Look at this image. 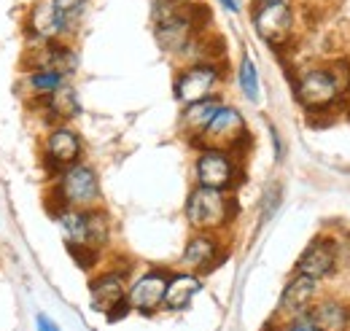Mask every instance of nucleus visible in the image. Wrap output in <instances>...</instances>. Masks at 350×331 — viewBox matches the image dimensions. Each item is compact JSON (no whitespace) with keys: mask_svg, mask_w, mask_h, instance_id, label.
Here are the masks:
<instances>
[{"mask_svg":"<svg viewBox=\"0 0 350 331\" xmlns=\"http://www.w3.org/2000/svg\"><path fill=\"white\" fill-rule=\"evenodd\" d=\"M219 68L216 62H197L191 68H186L178 81H175V97L189 105V103H200V100H208L213 94V89L219 86Z\"/></svg>","mask_w":350,"mask_h":331,"instance_id":"obj_8","label":"nucleus"},{"mask_svg":"<svg viewBox=\"0 0 350 331\" xmlns=\"http://www.w3.org/2000/svg\"><path fill=\"white\" fill-rule=\"evenodd\" d=\"M62 83H65V76L57 73V70H30L27 79H25V86L33 94V100H41L46 94L57 92Z\"/></svg>","mask_w":350,"mask_h":331,"instance_id":"obj_19","label":"nucleus"},{"mask_svg":"<svg viewBox=\"0 0 350 331\" xmlns=\"http://www.w3.org/2000/svg\"><path fill=\"white\" fill-rule=\"evenodd\" d=\"M315 283H318V280H312V278L297 272V278H294V280L286 286V291H283L280 313H286V315H305L310 302H312V296H315Z\"/></svg>","mask_w":350,"mask_h":331,"instance_id":"obj_13","label":"nucleus"},{"mask_svg":"<svg viewBox=\"0 0 350 331\" xmlns=\"http://www.w3.org/2000/svg\"><path fill=\"white\" fill-rule=\"evenodd\" d=\"M36 326H38V331H59L57 323H54L51 318H46V315H38V323H36Z\"/></svg>","mask_w":350,"mask_h":331,"instance_id":"obj_25","label":"nucleus"},{"mask_svg":"<svg viewBox=\"0 0 350 331\" xmlns=\"http://www.w3.org/2000/svg\"><path fill=\"white\" fill-rule=\"evenodd\" d=\"M36 103L44 108L46 114H49V119H54V122H68V119L79 116V100H76V92L68 83H62L57 92L46 94V97L36 100Z\"/></svg>","mask_w":350,"mask_h":331,"instance_id":"obj_18","label":"nucleus"},{"mask_svg":"<svg viewBox=\"0 0 350 331\" xmlns=\"http://www.w3.org/2000/svg\"><path fill=\"white\" fill-rule=\"evenodd\" d=\"M278 202H280V189H269L267 197H264V218H269L275 213Z\"/></svg>","mask_w":350,"mask_h":331,"instance_id":"obj_23","label":"nucleus"},{"mask_svg":"<svg viewBox=\"0 0 350 331\" xmlns=\"http://www.w3.org/2000/svg\"><path fill=\"white\" fill-rule=\"evenodd\" d=\"M54 215L65 207H92L100 200V183H97V175L94 170L87 165H70L59 172V181L54 186Z\"/></svg>","mask_w":350,"mask_h":331,"instance_id":"obj_1","label":"nucleus"},{"mask_svg":"<svg viewBox=\"0 0 350 331\" xmlns=\"http://www.w3.org/2000/svg\"><path fill=\"white\" fill-rule=\"evenodd\" d=\"M68 250H70V256L76 259V264H79L81 269H92V267L97 264V259H100V250L89 248V246H76V243H68Z\"/></svg>","mask_w":350,"mask_h":331,"instance_id":"obj_21","label":"nucleus"},{"mask_svg":"<svg viewBox=\"0 0 350 331\" xmlns=\"http://www.w3.org/2000/svg\"><path fill=\"white\" fill-rule=\"evenodd\" d=\"M81 157V140L73 129H68L65 124L54 127L44 140V165L46 170H54L57 175L65 167L76 165Z\"/></svg>","mask_w":350,"mask_h":331,"instance_id":"obj_9","label":"nucleus"},{"mask_svg":"<svg viewBox=\"0 0 350 331\" xmlns=\"http://www.w3.org/2000/svg\"><path fill=\"white\" fill-rule=\"evenodd\" d=\"M54 5H57L59 11H65L68 16H76V14L87 5V0H54Z\"/></svg>","mask_w":350,"mask_h":331,"instance_id":"obj_22","label":"nucleus"},{"mask_svg":"<svg viewBox=\"0 0 350 331\" xmlns=\"http://www.w3.org/2000/svg\"><path fill=\"white\" fill-rule=\"evenodd\" d=\"M237 172H240V167L232 159V154L219 151V148H205V154H200V159L194 165L197 183L208 186V189H221V191L234 186Z\"/></svg>","mask_w":350,"mask_h":331,"instance_id":"obj_7","label":"nucleus"},{"mask_svg":"<svg viewBox=\"0 0 350 331\" xmlns=\"http://www.w3.org/2000/svg\"><path fill=\"white\" fill-rule=\"evenodd\" d=\"M186 218L197 232H213L221 229L232 218V200L221 189L197 186L189 194L186 202Z\"/></svg>","mask_w":350,"mask_h":331,"instance_id":"obj_2","label":"nucleus"},{"mask_svg":"<svg viewBox=\"0 0 350 331\" xmlns=\"http://www.w3.org/2000/svg\"><path fill=\"white\" fill-rule=\"evenodd\" d=\"M254 30L272 46H286L294 30V11L286 0H259L254 5Z\"/></svg>","mask_w":350,"mask_h":331,"instance_id":"obj_4","label":"nucleus"},{"mask_svg":"<svg viewBox=\"0 0 350 331\" xmlns=\"http://www.w3.org/2000/svg\"><path fill=\"white\" fill-rule=\"evenodd\" d=\"M202 148H219V151H240L248 143V129L245 119L240 111L221 105L219 114L211 119V124L205 127V132L194 140ZM243 154V151H240Z\"/></svg>","mask_w":350,"mask_h":331,"instance_id":"obj_3","label":"nucleus"},{"mask_svg":"<svg viewBox=\"0 0 350 331\" xmlns=\"http://www.w3.org/2000/svg\"><path fill=\"white\" fill-rule=\"evenodd\" d=\"M165 289H167V275L162 269H151V272H146V275H140L135 280L127 302H130L132 310H137L143 315H154L162 307Z\"/></svg>","mask_w":350,"mask_h":331,"instance_id":"obj_10","label":"nucleus"},{"mask_svg":"<svg viewBox=\"0 0 350 331\" xmlns=\"http://www.w3.org/2000/svg\"><path fill=\"white\" fill-rule=\"evenodd\" d=\"M124 302V278L119 272H105L92 283V307L97 313H111Z\"/></svg>","mask_w":350,"mask_h":331,"instance_id":"obj_12","label":"nucleus"},{"mask_svg":"<svg viewBox=\"0 0 350 331\" xmlns=\"http://www.w3.org/2000/svg\"><path fill=\"white\" fill-rule=\"evenodd\" d=\"M27 36L33 41H59L70 27H73V16H68L65 11H59L54 5V0H38L30 5L27 11Z\"/></svg>","mask_w":350,"mask_h":331,"instance_id":"obj_5","label":"nucleus"},{"mask_svg":"<svg viewBox=\"0 0 350 331\" xmlns=\"http://www.w3.org/2000/svg\"><path fill=\"white\" fill-rule=\"evenodd\" d=\"M283 331H312V326H310V321H307V315H299L291 326H286Z\"/></svg>","mask_w":350,"mask_h":331,"instance_id":"obj_24","label":"nucleus"},{"mask_svg":"<svg viewBox=\"0 0 350 331\" xmlns=\"http://www.w3.org/2000/svg\"><path fill=\"white\" fill-rule=\"evenodd\" d=\"M221 5H224V8H229V11H234V14L240 11V3H237V0H221Z\"/></svg>","mask_w":350,"mask_h":331,"instance_id":"obj_26","label":"nucleus"},{"mask_svg":"<svg viewBox=\"0 0 350 331\" xmlns=\"http://www.w3.org/2000/svg\"><path fill=\"white\" fill-rule=\"evenodd\" d=\"M334 261H337V248L332 240H315L312 246H307V250L302 253L299 264H297V272L307 275L312 280H321L326 278L332 269H334Z\"/></svg>","mask_w":350,"mask_h":331,"instance_id":"obj_11","label":"nucleus"},{"mask_svg":"<svg viewBox=\"0 0 350 331\" xmlns=\"http://www.w3.org/2000/svg\"><path fill=\"white\" fill-rule=\"evenodd\" d=\"M202 289L200 278L197 275H189V272H180L167 278V289H165V299H162V307L167 310H186L194 299V293Z\"/></svg>","mask_w":350,"mask_h":331,"instance_id":"obj_14","label":"nucleus"},{"mask_svg":"<svg viewBox=\"0 0 350 331\" xmlns=\"http://www.w3.org/2000/svg\"><path fill=\"white\" fill-rule=\"evenodd\" d=\"M219 256V243L211 237V235H197L189 240V246L183 250V267L194 269V272H202V269H211L213 267V259Z\"/></svg>","mask_w":350,"mask_h":331,"instance_id":"obj_17","label":"nucleus"},{"mask_svg":"<svg viewBox=\"0 0 350 331\" xmlns=\"http://www.w3.org/2000/svg\"><path fill=\"white\" fill-rule=\"evenodd\" d=\"M340 94H342V89H340L337 79H334L332 68L307 70L305 76L297 81V100L305 105L307 111H323V108H329Z\"/></svg>","mask_w":350,"mask_h":331,"instance_id":"obj_6","label":"nucleus"},{"mask_svg":"<svg viewBox=\"0 0 350 331\" xmlns=\"http://www.w3.org/2000/svg\"><path fill=\"white\" fill-rule=\"evenodd\" d=\"M240 89L251 103L259 100V73H256V65L251 57H243V62H240Z\"/></svg>","mask_w":350,"mask_h":331,"instance_id":"obj_20","label":"nucleus"},{"mask_svg":"<svg viewBox=\"0 0 350 331\" xmlns=\"http://www.w3.org/2000/svg\"><path fill=\"white\" fill-rule=\"evenodd\" d=\"M219 108H221V103L213 100V97L200 100V103H189V105L183 108V116H180L183 132H186L191 140H197V137L205 132V127L211 124V119L219 114Z\"/></svg>","mask_w":350,"mask_h":331,"instance_id":"obj_15","label":"nucleus"},{"mask_svg":"<svg viewBox=\"0 0 350 331\" xmlns=\"http://www.w3.org/2000/svg\"><path fill=\"white\" fill-rule=\"evenodd\" d=\"M305 315L307 321H310V326H312V331H342L345 323H348V307L334 302V299L315 304Z\"/></svg>","mask_w":350,"mask_h":331,"instance_id":"obj_16","label":"nucleus"}]
</instances>
